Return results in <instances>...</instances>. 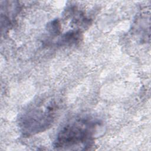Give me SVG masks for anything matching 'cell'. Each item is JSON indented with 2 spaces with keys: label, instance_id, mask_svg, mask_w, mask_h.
I'll use <instances>...</instances> for the list:
<instances>
[{
  "label": "cell",
  "instance_id": "cell-2",
  "mask_svg": "<svg viewBox=\"0 0 151 151\" xmlns=\"http://www.w3.org/2000/svg\"><path fill=\"white\" fill-rule=\"evenodd\" d=\"M60 104L53 97L38 99L30 104L19 117V127L22 134L30 136L51 127L59 113Z\"/></svg>",
  "mask_w": 151,
  "mask_h": 151
},
{
  "label": "cell",
  "instance_id": "cell-1",
  "mask_svg": "<svg viewBox=\"0 0 151 151\" xmlns=\"http://www.w3.org/2000/svg\"><path fill=\"white\" fill-rule=\"evenodd\" d=\"M100 123L88 116L76 117L66 123L58 132L54 142L58 150H86L92 146Z\"/></svg>",
  "mask_w": 151,
  "mask_h": 151
}]
</instances>
